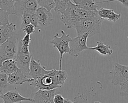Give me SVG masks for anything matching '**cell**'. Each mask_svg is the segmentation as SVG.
Wrapping results in <instances>:
<instances>
[{
  "label": "cell",
  "instance_id": "obj_6",
  "mask_svg": "<svg viewBox=\"0 0 128 103\" xmlns=\"http://www.w3.org/2000/svg\"><path fill=\"white\" fill-rule=\"evenodd\" d=\"M110 73L112 83L114 85H120L128 79V66L115 63Z\"/></svg>",
  "mask_w": 128,
  "mask_h": 103
},
{
  "label": "cell",
  "instance_id": "obj_33",
  "mask_svg": "<svg viewBox=\"0 0 128 103\" xmlns=\"http://www.w3.org/2000/svg\"><path fill=\"white\" fill-rule=\"evenodd\" d=\"M120 87H126L128 86V79H127L126 81H124V83L121 84L120 85Z\"/></svg>",
  "mask_w": 128,
  "mask_h": 103
},
{
  "label": "cell",
  "instance_id": "obj_30",
  "mask_svg": "<svg viewBox=\"0 0 128 103\" xmlns=\"http://www.w3.org/2000/svg\"><path fill=\"white\" fill-rule=\"evenodd\" d=\"M65 98L60 94L56 93L54 95V103H64Z\"/></svg>",
  "mask_w": 128,
  "mask_h": 103
},
{
  "label": "cell",
  "instance_id": "obj_10",
  "mask_svg": "<svg viewBox=\"0 0 128 103\" xmlns=\"http://www.w3.org/2000/svg\"><path fill=\"white\" fill-rule=\"evenodd\" d=\"M50 70L46 69L45 66L41 65L40 60L36 61L32 58L30 65V77L32 79L36 80L48 74Z\"/></svg>",
  "mask_w": 128,
  "mask_h": 103
},
{
  "label": "cell",
  "instance_id": "obj_3",
  "mask_svg": "<svg viewBox=\"0 0 128 103\" xmlns=\"http://www.w3.org/2000/svg\"><path fill=\"white\" fill-rule=\"evenodd\" d=\"M18 35L14 34L0 46V66L3 62L7 60L15 59L18 47L16 42Z\"/></svg>",
  "mask_w": 128,
  "mask_h": 103
},
{
  "label": "cell",
  "instance_id": "obj_26",
  "mask_svg": "<svg viewBox=\"0 0 128 103\" xmlns=\"http://www.w3.org/2000/svg\"><path fill=\"white\" fill-rule=\"evenodd\" d=\"M9 13L0 8V26L6 25L10 23L8 21Z\"/></svg>",
  "mask_w": 128,
  "mask_h": 103
},
{
  "label": "cell",
  "instance_id": "obj_18",
  "mask_svg": "<svg viewBox=\"0 0 128 103\" xmlns=\"http://www.w3.org/2000/svg\"><path fill=\"white\" fill-rule=\"evenodd\" d=\"M98 14L102 19H107L110 22H116L121 17L120 14H117L112 9L101 8L98 10Z\"/></svg>",
  "mask_w": 128,
  "mask_h": 103
},
{
  "label": "cell",
  "instance_id": "obj_14",
  "mask_svg": "<svg viewBox=\"0 0 128 103\" xmlns=\"http://www.w3.org/2000/svg\"><path fill=\"white\" fill-rule=\"evenodd\" d=\"M32 80L20 68L16 72L8 76V83L10 84L22 85L26 82H30Z\"/></svg>",
  "mask_w": 128,
  "mask_h": 103
},
{
  "label": "cell",
  "instance_id": "obj_9",
  "mask_svg": "<svg viewBox=\"0 0 128 103\" xmlns=\"http://www.w3.org/2000/svg\"><path fill=\"white\" fill-rule=\"evenodd\" d=\"M56 94V89L52 90H38L31 98L32 103H54V98Z\"/></svg>",
  "mask_w": 128,
  "mask_h": 103
},
{
  "label": "cell",
  "instance_id": "obj_15",
  "mask_svg": "<svg viewBox=\"0 0 128 103\" xmlns=\"http://www.w3.org/2000/svg\"><path fill=\"white\" fill-rule=\"evenodd\" d=\"M16 29V25L12 23L0 26V44H2L10 38L14 34Z\"/></svg>",
  "mask_w": 128,
  "mask_h": 103
},
{
  "label": "cell",
  "instance_id": "obj_29",
  "mask_svg": "<svg viewBox=\"0 0 128 103\" xmlns=\"http://www.w3.org/2000/svg\"><path fill=\"white\" fill-rule=\"evenodd\" d=\"M20 41L22 45L29 47L31 42V38H30V35L26 34Z\"/></svg>",
  "mask_w": 128,
  "mask_h": 103
},
{
  "label": "cell",
  "instance_id": "obj_34",
  "mask_svg": "<svg viewBox=\"0 0 128 103\" xmlns=\"http://www.w3.org/2000/svg\"><path fill=\"white\" fill-rule=\"evenodd\" d=\"M64 103H74V102H72V100H70L69 99H67V98H65L64 100Z\"/></svg>",
  "mask_w": 128,
  "mask_h": 103
},
{
  "label": "cell",
  "instance_id": "obj_20",
  "mask_svg": "<svg viewBox=\"0 0 128 103\" xmlns=\"http://www.w3.org/2000/svg\"><path fill=\"white\" fill-rule=\"evenodd\" d=\"M90 49L94 50L103 55H111L113 53L112 49L110 45H105L102 41L97 42L96 46L90 47Z\"/></svg>",
  "mask_w": 128,
  "mask_h": 103
},
{
  "label": "cell",
  "instance_id": "obj_16",
  "mask_svg": "<svg viewBox=\"0 0 128 103\" xmlns=\"http://www.w3.org/2000/svg\"><path fill=\"white\" fill-rule=\"evenodd\" d=\"M72 1L73 3L78 6L85 10L90 11H97L98 4L110 2L112 1H102L97 2L94 0H73Z\"/></svg>",
  "mask_w": 128,
  "mask_h": 103
},
{
  "label": "cell",
  "instance_id": "obj_4",
  "mask_svg": "<svg viewBox=\"0 0 128 103\" xmlns=\"http://www.w3.org/2000/svg\"><path fill=\"white\" fill-rule=\"evenodd\" d=\"M62 36L58 37V34L56 33L54 35L53 39L50 41V43L53 45V47L56 48L60 53V62L59 70H62V57L64 53H68L70 52V42L72 38L69 34H66L64 30H61Z\"/></svg>",
  "mask_w": 128,
  "mask_h": 103
},
{
  "label": "cell",
  "instance_id": "obj_21",
  "mask_svg": "<svg viewBox=\"0 0 128 103\" xmlns=\"http://www.w3.org/2000/svg\"><path fill=\"white\" fill-rule=\"evenodd\" d=\"M15 3L14 0H0V8L10 15H14Z\"/></svg>",
  "mask_w": 128,
  "mask_h": 103
},
{
  "label": "cell",
  "instance_id": "obj_7",
  "mask_svg": "<svg viewBox=\"0 0 128 103\" xmlns=\"http://www.w3.org/2000/svg\"><path fill=\"white\" fill-rule=\"evenodd\" d=\"M37 1H16L14 4V15L22 17L24 12H26L32 15L36 14L38 7Z\"/></svg>",
  "mask_w": 128,
  "mask_h": 103
},
{
  "label": "cell",
  "instance_id": "obj_25",
  "mask_svg": "<svg viewBox=\"0 0 128 103\" xmlns=\"http://www.w3.org/2000/svg\"><path fill=\"white\" fill-rule=\"evenodd\" d=\"M33 15L24 12L22 16V24L20 25V29L22 30V29L26 27V26H27L28 25L30 24V19L32 16Z\"/></svg>",
  "mask_w": 128,
  "mask_h": 103
},
{
  "label": "cell",
  "instance_id": "obj_24",
  "mask_svg": "<svg viewBox=\"0 0 128 103\" xmlns=\"http://www.w3.org/2000/svg\"><path fill=\"white\" fill-rule=\"evenodd\" d=\"M8 85V75L0 73V96L4 94L3 92L6 89Z\"/></svg>",
  "mask_w": 128,
  "mask_h": 103
},
{
  "label": "cell",
  "instance_id": "obj_8",
  "mask_svg": "<svg viewBox=\"0 0 128 103\" xmlns=\"http://www.w3.org/2000/svg\"><path fill=\"white\" fill-rule=\"evenodd\" d=\"M30 83L38 90H52L58 88L54 83L53 77L49 73L38 79H32Z\"/></svg>",
  "mask_w": 128,
  "mask_h": 103
},
{
  "label": "cell",
  "instance_id": "obj_2",
  "mask_svg": "<svg viewBox=\"0 0 128 103\" xmlns=\"http://www.w3.org/2000/svg\"><path fill=\"white\" fill-rule=\"evenodd\" d=\"M103 20L98 16L97 11V13L94 16L78 22L74 28L78 36L89 33V36H92L100 32Z\"/></svg>",
  "mask_w": 128,
  "mask_h": 103
},
{
  "label": "cell",
  "instance_id": "obj_11",
  "mask_svg": "<svg viewBox=\"0 0 128 103\" xmlns=\"http://www.w3.org/2000/svg\"><path fill=\"white\" fill-rule=\"evenodd\" d=\"M32 56L30 54H24L17 52L15 58L17 62V65L26 76L30 77V65Z\"/></svg>",
  "mask_w": 128,
  "mask_h": 103
},
{
  "label": "cell",
  "instance_id": "obj_1",
  "mask_svg": "<svg viewBox=\"0 0 128 103\" xmlns=\"http://www.w3.org/2000/svg\"><path fill=\"white\" fill-rule=\"evenodd\" d=\"M97 11L85 10L70 1L67 9L61 15L60 21L68 28H74L78 22L94 16Z\"/></svg>",
  "mask_w": 128,
  "mask_h": 103
},
{
  "label": "cell",
  "instance_id": "obj_13",
  "mask_svg": "<svg viewBox=\"0 0 128 103\" xmlns=\"http://www.w3.org/2000/svg\"><path fill=\"white\" fill-rule=\"evenodd\" d=\"M35 14L38 19L39 25L43 27L49 25L53 20L51 12L42 7H38Z\"/></svg>",
  "mask_w": 128,
  "mask_h": 103
},
{
  "label": "cell",
  "instance_id": "obj_22",
  "mask_svg": "<svg viewBox=\"0 0 128 103\" xmlns=\"http://www.w3.org/2000/svg\"><path fill=\"white\" fill-rule=\"evenodd\" d=\"M69 2V0H54L55 6L54 10L58 13H60L62 14L67 9Z\"/></svg>",
  "mask_w": 128,
  "mask_h": 103
},
{
  "label": "cell",
  "instance_id": "obj_19",
  "mask_svg": "<svg viewBox=\"0 0 128 103\" xmlns=\"http://www.w3.org/2000/svg\"><path fill=\"white\" fill-rule=\"evenodd\" d=\"M54 78V83L58 88L62 87L68 77V73L65 70L51 69L49 73Z\"/></svg>",
  "mask_w": 128,
  "mask_h": 103
},
{
  "label": "cell",
  "instance_id": "obj_12",
  "mask_svg": "<svg viewBox=\"0 0 128 103\" xmlns=\"http://www.w3.org/2000/svg\"><path fill=\"white\" fill-rule=\"evenodd\" d=\"M0 98L4 100V103H21L23 101L32 102L31 97H25L16 90H11L2 94Z\"/></svg>",
  "mask_w": 128,
  "mask_h": 103
},
{
  "label": "cell",
  "instance_id": "obj_5",
  "mask_svg": "<svg viewBox=\"0 0 128 103\" xmlns=\"http://www.w3.org/2000/svg\"><path fill=\"white\" fill-rule=\"evenodd\" d=\"M89 35V33H85L72 38L70 42V52L69 54L73 57H77L82 51L90 49V47L86 44L87 39Z\"/></svg>",
  "mask_w": 128,
  "mask_h": 103
},
{
  "label": "cell",
  "instance_id": "obj_36",
  "mask_svg": "<svg viewBox=\"0 0 128 103\" xmlns=\"http://www.w3.org/2000/svg\"></svg>",
  "mask_w": 128,
  "mask_h": 103
},
{
  "label": "cell",
  "instance_id": "obj_17",
  "mask_svg": "<svg viewBox=\"0 0 128 103\" xmlns=\"http://www.w3.org/2000/svg\"><path fill=\"white\" fill-rule=\"evenodd\" d=\"M18 69L17 62L14 59L6 60L0 66V73L5 74L8 76L16 72Z\"/></svg>",
  "mask_w": 128,
  "mask_h": 103
},
{
  "label": "cell",
  "instance_id": "obj_35",
  "mask_svg": "<svg viewBox=\"0 0 128 103\" xmlns=\"http://www.w3.org/2000/svg\"><path fill=\"white\" fill-rule=\"evenodd\" d=\"M94 103H101V102H100V101H94Z\"/></svg>",
  "mask_w": 128,
  "mask_h": 103
},
{
  "label": "cell",
  "instance_id": "obj_27",
  "mask_svg": "<svg viewBox=\"0 0 128 103\" xmlns=\"http://www.w3.org/2000/svg\"><path fill=\"white\" fill-rule=\"evenodd\" d=\"M22 30L25 33H26V34H28V35H30L32 33H34L36 31V30H35V27L32 25V24H29V25H28L27 26H26V27H24L22 29Z\"/></svg>",
  "mask_w": 128,
  "mask_h": 103
},
{
  "label": "cell",
  "instance_id": "obj_23",
  "mask_svg": "<svg viewBox=\"0 0 128 103\" xmlns=\"http://www.w3.org/2000/svg\"><path fill=\"white\" fill-rule=\"evenodd\" d=\"M38 5L39 7H42L48 11L50 12L51 10L54 9L55 6V4L54 1H42L38 0L37 1Z\"/></svg>",
  "mask_w": 128,
  "mask_h": 103
},
{
  "label": "cell",
  "instance_id": "obj_32",
  "mask_svg": "<svg viewBox=\"0 0 128 103\" xmlns=\"http://www.w3.org/2000/svg\"><path fill=\"white\" fill-rule=\"evenodd\" d=\"M118 1L120 2L124 7L128 8V0H118Z\"/></svg>",
  "mask_w": 128,
  "mask_h": 103
},
{
  "label": "cell",
  "instance_id": "obj_31",
  "mask_svg": "<svg viewBox=\"0 0 128 103\" xmlns=\"http://www.w3.org/2000/svg\"><path fill=\"white\" fill-rule=\"evenodd\" d=\"M30 24H32V25H33L35 28L38 27L39 26L38 19L37 17L36 16V14H34L32 16L30 21Z\"/></svg>",
  "mask_w": 128,
  "mask_h": 103
},
{
  "label": "cell",
  "instance_id": "obj_28",
  "mask_svg": "<svg viewBox=\"0 0 128 103\" xmlns=\"http://www.w3.org/2000/svg\"><path fill=\"white\" fill-rule=\"evenodd\" d=\"M119 93L128 103V86L126 87H120Z\"/></svg>",
  "mask_w": 128,
  "mask_h": 103
},
{
  "label": "cell",
  "instance_id": "obj_37",
  "mask_svg": "<svg viewBox=\"0 0 128 103\" xmlns=\"http://www.w3.org/2000/svg\"><path fill=\"white\" fill-rule=\"evenodd\" d=\"M3 103H4V102H3Z\"/></svg>",
  "mask_w": 128,
  "mask_h": 103
}]
</instances>
